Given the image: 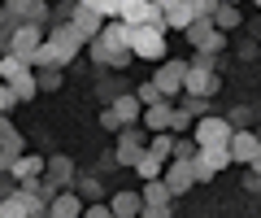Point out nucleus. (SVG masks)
Returning a JSON list of instances; mask_svg holds the SVG:
<instances>
[{
  "instance_id": "1",
  "label": "nucleus",
  "mask_w": 261,
  "mask_h": 218,
  "mask_svg": "<svg viewBox=\"0 0 261 218\" xmlns=\"http://www.w3.org/2000/svg\"><path fill=\"white\" fill-rule=\"evenodd\" d=\"M22 214H48V201L39 197L35 179H27L22 188H9V197H0V218H22Z\"/></svg>"
},
{
  "instance_id": "2",
  "label": "nucleus",
  "mask_w": 261,
  "mask_h": 218,
  "mask_svg": "<svg viewBox=\"0 0 261 218\" xmlns=\"http://www.w3.org/2000/svg\"><path fill=\"white\" fill-rule=\"evenodd\" d=\"M218 87H222V79H218L214 53H196V66H187V75H183V92L187 96H214Z\"/></svg>"
},
{
  "instance_id": "3",
  "label": "nucleus",
  "mask_w": 261,
  "mask_h": 218,
  "mask_svg": "<svg viewBox=\"0 0 261 218\" xmlns=\"http://www.w3.org/2000/svg\"><path fill=\"white\" fill-rule=\"evenodd\" d=\"M96 39L109 48V66L113 70L130 66V27L122 18H105V27H100V35H96Z\"/></svg>"
},
{
  "instance_id": "4",
  "label": "nucleus",
  "mask_w": 261,
  "mask_h": 218,
  "mask_svg": "<svg viewBox=\"0 0 261 218\" xmlns=\"http://www.w3.org/2000/svg\"><path fill=\"white\" fill-rule=\"evenodd\" d=\"M231 131H235V127H231V118L200 114V118L192 123V131H187V135H192V140L200 144V149H222V144L231 140Z\"/></svg>"
},
{
  "instance_id": "5",
  "label": "nucleus",
  "mask_w": 261,
  "mask_h": 218,
  "mask_svg": "<svg viewBox=\"0 0 261 218\" xmlns=\"http://www.w3.org/2000/svg\"><path fill=\"white\" fill-rule=\"evenodd\" d=\"M183 35L192 39L200 53H214V57L226 48V31H218V27H214V18H205V13H196V18L183 27Z\"/></svg>"
},
{
  "instance_id": "6",
  "label": "nucleus",
  "mask_w": 261,
  "mask_h": 218,
  "mask_svg": "<svg viewBox=\"0 0 261 218\" xmlns=\"http://www.w3.org/2000/svg\"><path fill=\"white\" fill-rule=\"evenodd\" d=\"M130 57L161 61L166 57V31L161 27H130Z\"/></svg>"
},
{
  "instance_id": "7",
  "label": "nucleus",
  "mask_w": 261,
  "mask_h": 218,
  "mask_svg": "<svg viewBox=\"0 0 261 218\" xmlns=\"http://www.w3.org/2000/svg\"><path fill=\"white\" fill-rule=\"evenodd\" d=\"M118 18L126 22V27H161V31H166V18H161L157 0H122Z\"/></svg>"
},
{
  "instance_id": "8",
  "label": "nucleus",
  "mask_w": 261,
  "mask_h": 218,
  "mask_svg": "<svg viewBox=\"0 0 261 218\" xmlns=\"http://www.w3.org/2000/svg\"><path fill=\"white\" fill-rule=\"evenodd\" d=\"M44 44L53 48L57 66H70V61L79 57V48H83V39H79V31H74V27H53V31L44 35Z\"/></svg>"
},
{
  "instance_id": "9",
  "label": "nucleus",
  "mask_w": 261,
  "mask_h": 218,
  "mask_svg": "<svg viewBox=\"0 0 261 218\" xmlns=\"http://www.w3.org/2000/svg\"><path fill=\"white\" fill-rule=\"evenodd\" d=\"M231 166V153H226V144L222 149H196V157H192V175H196V183H209L218 171H226Z\"/></svg>"
},
{
  "instance_id": "10",
  "label": "nucleus",
  "mask_w": 261,
  "mask_h": 218,
  "mask_svg": "<svg viewBox=\"0 0 261 218\" xmlns=\"http://www.w3.org/2000/svg\"><path fill=\"white\" fill-rule=\"evenodd\" d=\"M140 214H148V218H166V214H170V188H166L161 179H144Z\"/></svg>"
},
{
  "instance_id": "11",
  "label": "nucleus",
  "mask_w": 261,
  "mask_h": 218,
  "mask_svg": "<svg viewBox=\"0 0 261 218\" xmlns=\"http://www.w3.org/2000/svg\"><path fill=\"white\" fill-rule=\"evenodd\" d=\"M161 183L170 188V197L187 192V188L196 183V175H192V161H187V157H166V171H161Z\"/></svg>"
},
{
  "instance_id": "12",
  "label": "nucleus",
  "mask_w": 261,
  "mask_h": 218,
  "mask_svg": "<svg viewBox=\"0 0 261 218\" xmlns=\"http://www.w3.org/2000/svg\"><path fill=\"white\" fill-rule=\"evenodd\" d=\"M257 149H261V135L244 131V127H235V131H231V140H226V153H231V166H248V161L257 157Z\"/></svg>"
},
{
  "instance_id": "13",
  "label": "nucleus",
  "mask_w": 261,
  "mask_h": 218,
  "mask_svg": "<svg viewBox=\"0 0 261 218\" xmlns=\"http://www.w3.org/2000/svg\"><path fill=\"white\" fill-rule=\"evenodd\" d=\"M39 44H44V27H39V22H18L13 35H9V48H13V53H22V57H31Z\"/></svg>"
},
{
  "instance_id": "14",
  "label": "nucleus",
  "mask_w": 261,
  "mask_h": 218,
  "mask_svg": "<svg viewBox=\"0 0 261 218\" xmlns=\"http://www.w3.org/2000/svg\"><path fill=\"white\" fill-rule=\"evenodd\" d=\"M183 75H187V66L183 61H161V70H157V79H152V83L161 87V96H183Z\"/></svg>"
},
{
  "instance_id": "15",
  "label": "nucleus",
  "mask_w": 261,
  "mask_h": 218,
  "mask_svg": "<svg viewBox=\"0 0 261 218\" xmlns=\"http://www.w3.org/2000/svg\"><path fill=\"white\" fill-rule=\"evenodd\" d=\"M144 149H148V140L140 135V127H130V123H126L122 144H118V153H113V161H118V166H135V157H140Z\"/></svg>"
},
{
  "instance_id": "16",
  "label": "nucleus",
  "mask_w": 261,
  "mask_h": 218,
  "mask_svg": "<svg viewBox=\"0 0 261 218\" xmlns=\"http://www.w3.org/2000/svg\"><path fill=\"white\" fill-rule=\"evenodd\" d=\"M70 27H74V31H79V39L87 44V39H96V35H100L105 13H96V9H87V5H79V9H74V18H70Z\"/></svg>"
},
{
  "instance_id": "17",
  "label": "nucleus",
  "mask_w": 261,
  "mask_h": 218,
  "mask_svg": "<svg viewBox=\"0 0 261 218\" xmlns=\"http://www.w3.org/2000/svg\"><path fill=\"white\" fill-rule=\"evenodd\" d=\"M39 175H44V157H35V153H27V149H22L18 157H13V166H9V179H18V183L39 179Z\"/></svg>"
},
{
  "instance_id": "18",
  "label": "nucleus",
  "mask_w": 261,
  "mask_h": 218,
  "mask_svg": "<svg viewBox=\"0 0 261 218\" xmlns=\"http://www.w3.org/2000/svg\"><path fill=\"white\" fill-rule=\"evenodd\" d=\"M48 214H57V218H79V214H83V201H79V192L57 188V197L48 201Z\"/></svg>"
},
{
  "instance_id": "19",
  "label": "nucleus",
  "mask_w": 261,
  "mask_h": 218,
  "mask_svg": "<svg viewBox=\"0 0 261 218\" xmlns=\"http://www.w3.org/2000/svg\"><path fill=\"white\" fill-rule=\"evenodd\" d=\"M140 114H144V127H148V131H170V114H174V105H170V101H152V105H144Z\"/></svg>"
},
{
  "instance_id": "20",
  "label": "nucleus",
  "mask_w": 261,
  "mask_h": 218,
  "mask_svg": "<svg viewBox=\"0 0 261 218\" xmlns=\"http://www.w3.org/2000/svg\"><path fill=\"white\" fill-rule=\"evenodd\" d=\"M5 9L18 13L22 22H48V5L44 0H5Z\"/></svg>"
},
{
  "instance_id": "21",
  "label": "nucleus",
  "mask_w": 261,
  "mask_h": 218,
  "mask_svg": "<svg viewBox=\"0 0 261 218\" xmlns=\"http://www.w3.org/2000/svg\"><path fill=\"white\" fill-rule=\"evenodd\" d=\"M161 18H166V27H178V31H183L187 22L196 18V9L187 5V0H166V5H161Z\"/></svg>"
},
{
  "instance_id": "22",
  "label": "nucleus",
  "mask_w": 261,
  "mask_h": 218,
  "mask_svg": "<svg viewBox=\"0 0 261 218\" xmlns=\"http://www.w3.org/2000/svg\"><path fill=\"white\" fill-rule=\"evenodd\" d=\"M140 109H144V105L135 101V92H130V96H113V105H109V114L118 118L122 127H126V123H135V118H140Z\"/></svg>"
},
{
  "instance_id": "23",
  "label": "nucleus",
  "mask_w": 261,
  "mask_h": 218,
  "mask_svg": "<svg viewBox=\"0 0 261 218\" xmlns=\"http://www.w3.org/2000/svg\"><path fill=\"white\" fill-rule=\"evenodd\" d=\"M161 171H166V157H157L152 149H144L140 157H135V175H140V179H161Z\"/></svg>"
},
{
  "instance_id": "24",
  "label": "nucleus",
  "mask_w": 261,
  "mask_h": 218,
  "mask_svg": "<svg viewBox=\"0 0 261 218\" xmlns=\"http://www.w3.org/2000/svg\"><path fill=\"white\" fill-rule=\"evenodd\" d=\"M109 214L113 218H135V214H140V192H113Z\"/></svg>"
},
{
  "instance_id": "25",
  "label": "nucleus",
  "mask_w": 261,
  "mask_h": 218,
  "mask_svg": "<svg viewBox=\"0 0 261 218\" xmlns=\"http://www.w3.org/2000/svg\"><path fill=\"white\" fill-rule=\"evenodd\" d=\"M44 175L57 179L61 188H70V183H74V161L70 157H53V161H44Z\"/></svg>"
},
{
  "instance_id": "26",
  "label": "nucleus",
  "mask_w": 261,
  "mask_h": 218,
  "mask_svg": "<svg viewBox=\"0 0 261 218\" xmlns=\"http://www.w3.org/2000/svg\"><path fill=\"white\" fill-rule=\"evenodd\" d=\"M9 87H13V96H18V101H31V96L39 92V79H35V70L27 66L18 79H9Z\"/></svg>"
},
{
  "instance_id": "27",
  "label": "nucleus",
  "mask_w": 261,
  "mask_h": 218,
  "mask_svg": "<svg viewBox=\"0 0 261 218\" xmlns=\"http://www.w3.org/2000/svg\"><path fill=\"white\" fill-rule=\"evenodd\" d=\"M209 18H214V27H218V31H231V27H240V9H235L231 0H218V9L209 13Z\"/></svg>"
},
{
  "instance_id": "28",
  "label": "nucleus",
  "mask_w": 261,
  "mask_h": 218,
  "mask_svg": "<svg viewBox=\"0 0 261 218\" xmlns=\"http://www.w3.org/2000/svg\"><path fill=\"white\" fill-rule=\"evenodd\" d=\"M22 70H27V57H22V53H5V57H0V83H9V79H18Z\"/></svg>"
},
{
  "instance_id": "29",
  "label": "nucleus",
  "mask_w": 261,
  "mask_h": 218,
  "mask_svg": "<svg viewBox=\"0 0 261 218\" xmlns=\"http://www.w3.org/2000/svg\"><path fill=\"white\" fill-rule=\"evenodd\" d=\"M192 123H196V118L187 114V109H174V114H170V131H174V135H187V131H192Z\"/></svg>"
},
{
  "instance_id": "30",
  "label": "nucleus",
  "mask_w": 261,
  "mask_h": 218,
  "mask_svg": "<svg viewBox=\"0 0 261 218\" xmlns=\"http://www.w3.org/2000/svg\"><path fill=\"white\" fill-rule=\"evenodd\" d=\"M148 149L157 153V157H170V153H174V131H157V140H152Z\"/></svg>"
},
{
  "instance_id": "31",
  "label": "nucleus",
  "mask_w": 261,
  "mask_h": 218,
  "mask_svg": "<svg viewBox=\"0 0 261 218\" xmlns=\"http://www.w3.org/2000/svg\"><path fill=\"white\" fill-rule=\"evenodd\" d=\"M135 101H140V105H152V101H166V96H161L157 83H140V87H135Z\"/></svg>"
},
{
  "instance_id": "32",
  "label": "nucleus",
  "mask_w": 261,
  "mask_h": 218,
  "mask_svg": "<svg viewBox=\"0 0 261 218\" xmlns=\"http://www.w3.org/2000/svg\"><path fill=\"white\" fill-rule=\"evenodd\" d=\"M13 101H18V96H13V87H9V83H0V114H9Z\"/></svg>"
},
{
  "instance_id": "33",
  "label": "nucleus",
  "mask_w": 261,
  "mask_h": 218,
  "mask_svg": "<svg viewBox=\"0 0 261 218\" xmlns=\"http://www.w3.org/2000/svg\"><path fill=\"white\" fill-rule=\"evenodd\" d=\"M244 188H248V192H257V197H261V175L252 171V166H248V175H244Z\"/></svg>"
},
{
  "instance_id": "34",
  "label": "nucleus",
  "mask_w": 261,
  "mask_h": 218,
  "mask_svg": "<svg viewBox=\"0 0 261 218\" xmlns=\"http://www.w3.org/2000/svg\"><path fill=\"white\" fill-rule=\"evenodd\" d=\"M187 5H192V9H196V13H205V18H209V13H214V9H218V0H187Z\"/></svg>"
},
{
  "instance_id": "35",
  "label": "nucleus",
  "mask_w": 261,
  "mask_h": 218,
  "mask_svg": "<svg viewBox=\"0 0 261 218\" xmlns=\"http://www.w3.org/2000/svg\"><path fill=\"white\" fill-rule=\"evenodd\" d=\"M100 127H105V131H122V123H118V118L109 114V109H105V114H100Z\"/></svg>"
},
{
  "instance_id": "36",
  "label": "nucleus",
  "mask_w": 261,
  "mask_h": 218,
  "mask_svg": "<svg viewBox=\"0 0 261 218\" xmlns=\"http://www.w3.org/2000/svg\"><path fill=\"white\" fill-rule=\"evenodd\" d=\"M248 118H252V109H235V114H231V127H248Z\"/></svg>"
},
{
  "instance_id": "37",
  "label": "nucleus",
  "mask_w": 261,
  "mask_h": 218,
  "mask_svg": "<svg viewBox=\"0 0 261 218\" xmlns=\"http://www.w3.org/2000/svg\"><path fill=\"white\" fill-rule=\"evenodd\" d=\"M87 218H109V205H83Z\"/></svg>"
},
{
  "instance_id": "38",
  "label": "nucleus",
  "mask_w": 261,
  "mask_h": 218,
  "mask_svg": "<svg viewBox=\"0 0 261 218\" xmlns=\"http://www.w3.org/2000/svg\"><path fill=\"white\" fill-rule=\"evenodd\" d=\"M9 166H13V157H9L5 149H0V175H9Z\"/></svg>"
},
{
  "instance_id": "39",
  "label": "nucleus",
  "mask_w": 261,
  "mask_h": 218,
  "mask_svg": "<svg viewBox=\"0 0 261 218\" xmlns=\"http://www.w3.org/2000/svg\"><path fill=\"white\" fill-rule=\"evenodd\" d=\"M248 166H252V171H257V175H261V149H257V157H252V161H248Z\"/></svg>"
},
{
  "instance_id": "40",
  "label": "nucleus",
  "mask_w": 261,
  "mask_h": 218,
  "mask_svg": "<svg viewBox=\"0 0 261 218\" xmlns=\"http://www.w3.org/2000/svg\"><path fill=\"white\" fill-rule=\"evenodd\" d=\"M231 5H240V0H231Z\"/></svg>"
},
{
  "instance_id": "41",
  "label": "nucleus",
  "mask_w": 261,
  "mask_h": 218,
  "mask_svg": "<svg viewBox=\"0 0 261 218\" xmlns=\"http://www.w3.org/2000/svg\"><path fill=\"white\" fill-rule=\"evenodd\" d=\"M157 5H166V0H157Z\"/></svg>"
},
{
  "instance_id": "42",
  "label": "nucleus",
  "mask_w": 261,
  "mask_h": 218,
  "mask_svg": "<svg viewBox=\"0 0 261 218\" xmlns=\"http://www.w3.org/2000/svg\"><path fill=\"white\" fill-rule=\"evenodd\" d=\"M257 5H261V0H257Z\"/></svg>"
}]
</instances>
